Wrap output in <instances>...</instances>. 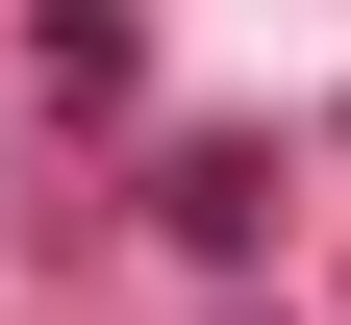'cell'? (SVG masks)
I'll return each instance as SVG.
<instances>
[{"mask_svg": "<svg viewBox=\"0 0 351 325\" xmlns=\"http://www.w3.org/2000/svg\"><path fill=\"white\" fill-rule=\"evenodd\" d=\"M151 225H176L201 275H251V225H276V151H176V175H151Z\"/></svg>", "mask_w": 351, "mask_h": 325, "instance_id": "6da1fadb", "label": "cell"}, {"mask_svg": "<svg viewBox=\"0 0 351 325\" xmlns=\"http://www.w3.org/2000/svg\"><path fill=\"white\" fill-rule=\"evenodd\" d=\"M25 51H51V101H125V75H151V25H125V0H51Z\"/></svg>", "mask_w": 351, "mask_h": 325, "instance_id": "7a4b0ae2", "label": "cell"}]
</instances>
